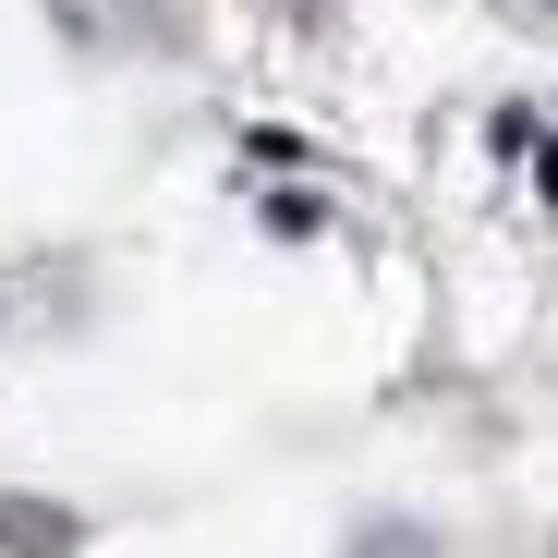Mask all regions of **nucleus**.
I'll use <instances>...</instances> for the list:
<instances>
[{"instance_id":"nucleus-1","label":"nucleus","mask_w":558,"mask_h":558,"mask_svg":"<svg viewBox=\"0 0 558 558\" xmlns=\"http://www.w3.org/2000/svg\"><path fill=\"white\" fill-rule=\"evenodd\" d=\"M13 546H25V558H61L73 522H61V510H13V498H0V558H13Z\"/></svg>"}]
</instances>
